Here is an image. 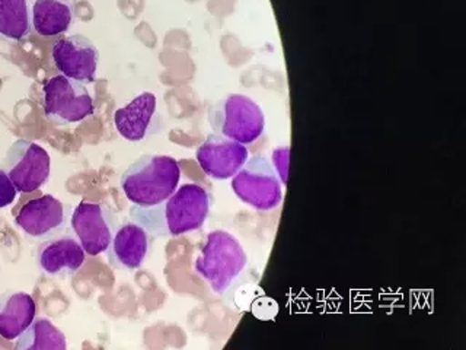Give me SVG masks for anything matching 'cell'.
Here are the masks:
<instances>
[{
	"instance_id": "6",
	"label": "cell",
	"mask_w": 466,
	"mask_h": 350,
	"mask_svg": "<svg viewBox=\"0 0 466 350\" xmlns=\"http://www.w3.org/2000/svg\"><path fill=\"white\" fill-rule=\"evenodd\" d=\"M43 108L51 123L70 124L91 117L95 104L84 84L57 75L44 84Z\"/></svg>"
},
{
	"instance_id": "13",
	"label": "cell",
	"mask_w": 466,
	"mask_h": 350,
	"mask_svg": "<svg viewBox=\"0 0 466 350\" xmlns=\"http://www.w3.org/2000/svg\"><path fill=\"white\" fill-rule=\"evenodd\" d=\"M149 250V232L137 222H126L116 228L113 241L106 248V257L114 269L131 272L143 266Z\"/></svg>"
},
{
	"instance_id": "1",
	"label": "cell",
	"mask_w": 466,
	"mask_h": 350,
	"mask_svg": "<svg viewBox=\"0 0 466 350\" xmlns=\"http://www.w3.org/2000/svg\"><path fill=\"white\" fill-rule=\"evenodd\" d=\"M210 211V194L196 182L175 190L162 203L142 208L133 206L130 216L142 225L150 237H179L200 230Z\"/></svg>"
},
{
	"instance_id": "20",
	"label": "cell",
	"mask_w": 466,
	"mask_h": 350,
	"mask_svg": "<svg viewBox=\"0 0 466 350\" xmlns=\"http://www.w3.org/2000/svg\"><path fill=\"white\" fill-rule=\"evenodd\" d=\"M274 164H276V172L280 177L281 182L286 184L288 182V170H289V148H279L273 153Z\"/></svg>"
},
{
	"instance_id": "14",
	"label": "cell",
	"mask_w": 466,
	"mask_h": 350,
	"mask_svg": "<svg viewBox=\"0 0 466 350\" xmlns=\"http://www.w3.org/2000/svg\"><path fill=\"white\" fill-rule=\"evenodd\" d=\"M157 117V97L150 92L136 97L127 106L116 109L114 123L116 130L126 140L140 142L149 135Z\"/></svg>"
},
{
	"instance_id": "3",
	"label": "cell",
	"mask_w": 466,
	"mask_h": 350,
	"mask_svg": "<svg viewBox=\"0 0 466 350\" xmlns=\"http://www.w3.org/2000/svg\"><path fill=\"white\" fill-rule=\"evenodd\" d=\"M247 264L248 255L239 240L228 231L216 230L206 238L194 267L213 292L223 295L238 281Z\"/></svg>"
},
{
	"instance_id": "2",
	"label": "cell",
	"mask_w": 466,
	"mask_h": 350,
	"mask_svg": "<svg viewBox=\"0 0 466 350\" xmlns=\"http://www.w3.org/2000/svg\"><path fill=\"white\" fill-rule=\"evenodd\" d=\"M181 167L167 155H146L128 167L121 189L131 203L149 208L162 203L178 189Z\"/></svg>"
},
{
	"instance_id": "19",
	"label": "cell",
	"mask_w": 466,
	"mask_h": 350,
	"mask_svg": "<svg viewBox=\"0 0 466 350\" xmlns=\"http://www.w3.org/2000/svg\"><path fill=\"white\" fill-rule=\"evenodd\" d=\"M16 196H18V190L7 177L6 172L0 170V209L7 208L9 204L14 203Z\"/></svg>"
},
{
	"instance_id": "10",
	"label": "cell",
	"mask_w": 466,
	"mask_h": 350,
	"mask_svg": "<svg viewBox=\"0 0 466 350\" xmlns=\"http://www.w3.org/2000/svg\"><path fill=\"white\" fill-rule=\"evenodd\" d=\"M53 62L63 77L80 84H92L98 70L99 53L86 36H69L53 46Z\"/></svg>"
},
{
	"instance_id": "11",
	"label": "cell",
	"mask_w": 466,
	"mask_h": 350,
	"mask_svg": "<svg viewBox=\"0 0 466 350\" xmlns=\"http://www.w3.org/2000/svg\"><path fill=\"white\" fill-rule=\"evenodd\" d=\"M196 158L204 174L210 179L223 181L233 179L238 174L249 158V153L247 146L242 143L213 133L197 149Z\"/></svg>"
},
{
	"instance_id": "17",
	"label": "cell",
	"mask_w": 466,
	"mask_h": 350,
	"mask_svg": "<svg viewBox=\"0 0 466 350\" xmlns=\"http://www.w3.org/2000/svg\"><path fill=\"white\" fill-rule=\"evenodd\" d=\"M65 333L47 318L34 320L15 343L16 350H66Z\"/></svg>"
},
{
	"instance_id": "7",
	"label": "cell",
	"mask_w": 466,
	"mask_h": 350,
	"mask_svg": "<svg viewBox=\"0 0 466 350\" xmlns=\"http://www.w3.org/2000/svg\"><path fill=\"white\" fill-rule=\"evenodd\" d=\"M4 171L19 193H33L50 179L51 158L40 145L19 139L7 150Z\"/></svg>"
},
{
	"instance_id": "8",
	"label": "cell",
	"mask_w": 466,
	"mask_h": 350,
	"mask_svg": "<svg viewBox=\"0 0 466 350\" xmlns=\"http://www.w3.org/2000/svg\"><path fill=\"white\" fill-rule=\"evenodd\" d=\"M70 225L87 255L102 254L113 241L116 231L114 211L104 203H79L70 216Z\"/></svg>"
},
{
	"instance_id": "12",
	"label": "cell",
	"mask_w": 466,
	"mask_h": 350,
	"mask_svg": "<svg viewBox=\"0 0 466 350\" xmlns=\"http://www.w3.org/2000/svg\"><path fill=\"white\" fill-rule=\"evenodd\" d=\"M84 247L76 235L63 232L44 240L35 252V262L43 273L53 277H69L84 266Z\"/></svg>"
},
{
	"instance_id": "15",
	"label": "cell",
	"mask_w": 466,
	"mask_h": 350,
	"mask_svg": "<svg viewBox=\"0 0 466 350\" xmlns=\"http://www.w3.org/2000/svg\"><path fill=\"white\" fill-rule=\"evenodd\" d=\"M35 315V301L26 292H5L0 295V335L4 339H18Z\"/></svg>"
},
{
	"instance_id": "9",
	"label": "cell",
	"mask_w": 466,
	"mask_h": 350,
	"mask_svg": "<svg viewBox=\"0 0 466 350\" xmlns=\"http://www.w3.org/2000/svg\"><path fill=\"white\" fill-rule=\"evenodd\" d=\"M72 208L51 194L36 197L26 201L15 216V223L28 237L48 240L65 232L70 222Z\"/></svg>"
},
{
	"instance_id": "5",
	"label": "cell",
	"mask_w": 466,
	"mask_h": 350,
	"mask_svg": "<svg viewBox=\"0 0 466 350\" xmlns=\"http://www.w3.org/2000/svg\"><path fill=\"white\" fill-rule=\"evenodd\" d=\"M283 182L266 157L248 158L232 179L233 193L255 211H268L283 201Z\"/></svg>"
},
{
	"instance_id": "16",
	"label": "cell",
	"mask_w": 466,
	"mask_h": 350,
	"mask_svg": "<svg viewBox=\"0 0 466 350\" xmlns=\"http://www.w3.org/2000/svg\"><path fill=\"white\" fill-rule=\"evenodd\" d=\"M31 19L38 36L67 33L73 22L72 4L70 0H34Z\"/></svg>"
},
{
	"instance_id": "18",
	"label": "cell",
	"mask_w": 466,
	"mask_h": 350,
	"mask_svg": "<svg viewBox=\"0 0 466 350\" xmlns=\"http://www.w3.org/2000/svg\"><path fill=\"white\" fill-rule=\"evenodd\" d=\"M33 19L28 0H0V36L21 41L31 33Z\"/></svg>"
},
{
	"instance_id": "4",
	"label": "cell",
	"mask_w": 466,
	"mask_h": 350,
	"mask_svg": "<svg viewBox=\"0 0 466 350\" xmlns=\"http://www.w3.org/2000/svg\"><path fill=\"white\" fill-rule=\"evenodd\" d=\"M208 123L218 135L247 146L261 138L266 117L254 99L247 95L232 94L210 106Z\"/></svg>"
}]
</instances>
